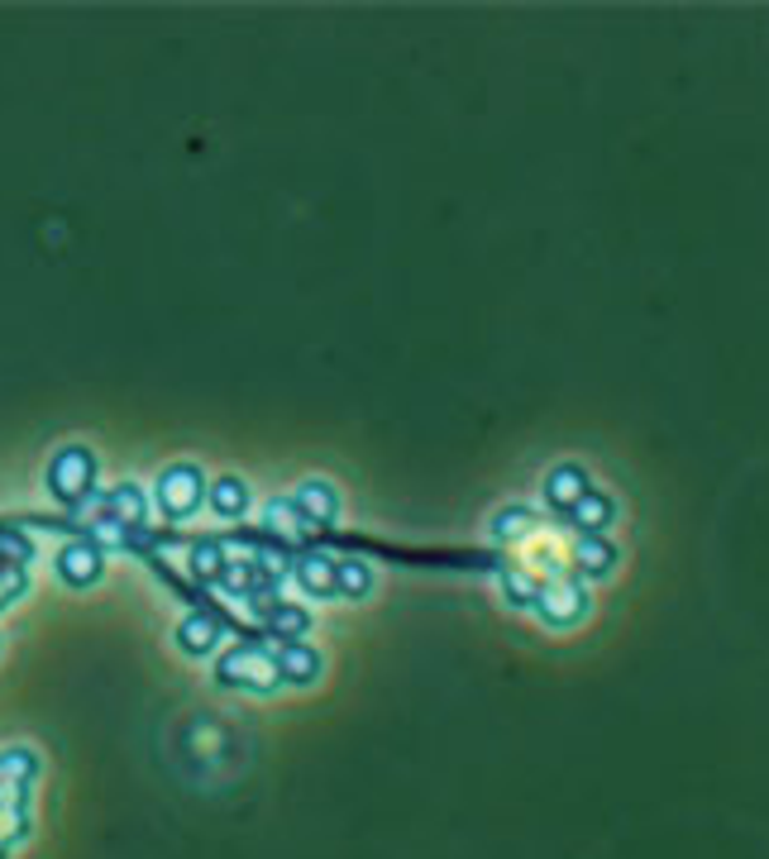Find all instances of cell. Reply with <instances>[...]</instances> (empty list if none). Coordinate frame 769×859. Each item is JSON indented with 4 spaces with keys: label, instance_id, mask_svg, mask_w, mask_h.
<instances>
[{
    "label": "cell",
    "instance_id": "ba28073f",
    "mask_svg": "<svg viewBox=\"0 0 769 859\" xmlns=\"http://www.w3.org/2000/svg\"><path fill=\"white\" fill-rule=\"evenodd\" d=\"M191 573L206 578V583H220V573H225V549H220L215 539H201V545L191 549Z\"/></svg>",
    "mask_w": 769,
    "mask_h": 859
},
{
    "label": "cell",
    "instance_id": "5bb4252c",
    "mask_svg": "<svg viewBox=\"0 0 769 859\" xmlns=\"http://www.w3.org/2000/svg\"><path fill=\"white\" fill-rule=\"evenodd\" d=\"M220 583H225L230 592H249V588H254V568H249V564H234V568H225V573H220Z\"/></svg>",
    "mask_w": 769,
    "mask_h": 859
},
{
    "label": "cell",
    "instance_id": "4fadbf2b",
    "mask_svg": "<svg viewBox=\"0 0 769 859\" xmlns=\"http://www.w3.org/2000/svg\"><path fill=\"white\" fill-rule=\"evenodd\" d=\"M0 559H5L10 568H20L24 559H30V539H24V535H15V531H10V535H0Z\"/></svg>",
    "mask_w": 769,
    "mask_h": 859
},
{
    "label": "cell",
    "instance_id": "52a82bcc",
    "mask_svg": "<svg viewBox=\"0 0 769 859\" xmlns=\"http://www.w3.org/2000/svg\"><path fill=\"white\" fill-rule=\"evenodd\" d=\"M316 669H321V659L311 650H302V645H287V650L278 654V673H282V678H292V683H311V678H316Z\"/></svg>",
    "mask_w": 769,
    "mask_h": 859
},
{
    "label": "cell",
    "instance_id": "277c9868",
    "mask_svg": "<svg viewBox=\"0 0 769 859\" xmlns=\"http://www.w3.org/2000/svg\"><path fill=\"white\" fill-rule=\"evenodd\" d=\"M106 515H110V521H120L125 531H139V525L149 521V497H143V487L139 483H120L110 492V501H106Z\"/></svg>",
    "mask_w": 769,
    "mask_h": 859
},
{
    "label": "cell",
    "instance_id": "9c48e42d",
    "mask_svg": "<svg viewBox=\"0 0 769 859\" xmlns=\"http://www.w3.org/2000/svg\"><path fill=\"white\" fill-rule=\"evenodd\" d=\"M302 511L311 521H335V492L325 483H306L302 487Z\"/></svg>",
    "mask_w": 769,
    "mask_h": 859
},
{
    "label": "cell",
    "instance_id": "8992f818",
    "mask_svg": "<svg viewBox=\"0 0 769 859\" xmlns=\"http://www.w3.org/2000/svg\"><path fill=\"white\" fill-rule=\"evenodd\" d=\"M215 640H220V626H215V616H187L177 626V645L187 654H206V650H215Z\"/></svg>",
    "mask_w": 769,
    "mask_h": 859
},
{
    "label": "cell",
    "instance_id": "30bf717a",
    "mask_svg": "<svg viewBox=\"0 0 769 859\" xmlns=\"http://www.w3.org/2000/svg\"><path fill=\"white\" fill-rule=\"evenodd\" d=\"M302 583H306L311 592H330V588H335V568L325 564V559H306V564H302Z\"/></svg>",
    "mask_w": 769,
    "mask_h": 859
},
{
    "label": "cell",
    "instance_id": "7a4b0ae2",
    "mask_svg": "<svg viewBox=\"0 0 769 859\" xmlns=\"http://www.w3.org/2000/svg\"><path fill=\"white\" fill-rule=\"evenodd\" d=\"M91 483H96V458H91V449H82V444L58 449V458L48 464V492L58 501H82L91 492Z\"/></svg>",
    "mask_w": 769,
    "mask_h": 859
},
{
    "label": "cell",
    "instance_id": "8fae6325",
    "mask_svg": "<svg viewBox=\"0 0 769 859\" xmlns=\"http://www.w3.org/2000/svg\"><path fill=\"white\" fill-rule=\"evenodd\" d=\"M335 578H340V588L354 592V597H359V592H369V568H363V564H340V568H335Z\"/></svg>",
    "mask_w": 769,
    "mask_h": 859
},
{
    "label": "cell",
    "instance_id": "7c38bea8",
    "mask_svg": "<svg viewBox=\"0 0 769 859\" xmlns=\"http://www.w3.org/2000/svg\"><path fill=\"white\" fill-rule=\"evenodd\" d=\"M268 620H272L278 636H302V630H306V616L296 612V606H278V616H268Z\"/></svg>",
    "mask_w": 769,
    "mask_h": 859
},
{
    "label": "cell",
    "instance_id": "5b68a950",
    "mask_svg": "<svg viewBox=\"0 0 769 859\" xmlns=\"http://www.w3.org/2000/svg\"><path fill=\"white\" fill-rule=\"evenodd\" d=\"M206 501L215 507V515L234 521V515H244V507H249V487H244V478H215Z\"/></svg>",
    "mask_w": 769,
    "mask_h": 859
},
{
    "label": "cell",
    "instance_id": "3957f363",
    "mask_svg": "<svg viewBox=\"0 0 769 859\" xmlns=\"http://www.w3.org/2000/svg\"><path fill=\"white\" fill-rule=\"evenodd\" d=\"M106 568V554H101L96 539H72V545L58 549V578L68 588H91Z\"/></svg>",
    "mask_w": 769,
    "mask_h": 859
},
{
    "label": "cell",
    "instance_id": "6da1fadb",
    "mask_svg": "<svg viewBox=\"0 0 769 859\" xmlns=\"http://www.w3.org/2000/svg\"><path fill=\"white\" fill-rule=\"evenodd\" d=\"M201 501H206V478H201L197 464H167L159 473V507H163V515L187 521Z\"/></svg>",
    "mask_w": 769,
    "mask_h": 859
}]
</instances>
